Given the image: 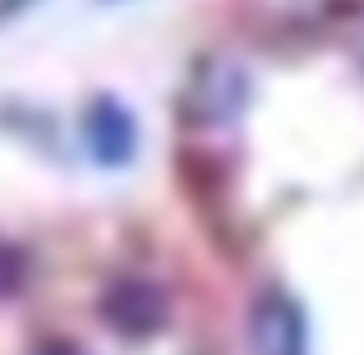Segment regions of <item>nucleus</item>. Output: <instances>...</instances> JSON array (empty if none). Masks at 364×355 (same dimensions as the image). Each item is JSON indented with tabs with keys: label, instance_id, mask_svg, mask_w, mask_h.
Returning <instances> with one entry per match:
<instances>
[{
	"label": "nucleus",
	"instance_id": "obj_3",
	"mask_svg": "<svg viewBox=\"0 0 364 355\" xmlns=\"http://www.w3.org/2000/svg\"><path fill=\"white\" fill-rule=\"evenodd\" d=\"M304 328H300V314L286 295H263L254 309V351L258 355H300Z\"/></svg>",
	"mask_w": 364,
	"mask_h": 355
},
{
	"label": "nucleus",
	"instance_id": "obj_5",
	"mask_svg": "<svg viewBox=\"0 0 364 355\" xmlns=\"http://www.w3.org/2000/svg\"><path fill=\"white\" fill-rule=\"evenodd\" d=\"M28 0H0V14H14V9H23Z\"/></svg>",
	"mask_w": 364,
	"mask_h": 355
},
{
	"label": "nucleus",
	"instance_id": "obj_1",
	"mask_svg": "<svg viewBox=\"0 0 364 355\" xmlns=\"http://www.w3.org/2000/svg\"><path fill=\"white\" fill-rule=\"evenodd\" d=\"M249 107V74L235 55H203L185 83V120L194 129H226Z\"/></svg>",
	"mask_w": 364,
	"mask_h": 355
},
{
	"label": "nucleus",
	"instance_id": "obj_4",
	"mask_svg": "<svg viewBox=\"0 0 364 355\" xmlns=\"http://www.w3.org/2000/svg\"><path fill=\"white\" fill-rule=\"evenodd\" d=\"M107 319L116 323L129 337H148L161 319H166V304H161V291L148 282H120L116 291L107 295Z\"/></svg>",
	"mask_w": 364,
	"mask_h": 355
},
{
	"label": "nucleus",
	"instance_id": "obj_2",
	"mask_svg": "<svg viewBox=\"0 0 364 355\" xmlns=\"http://www.w3.org/2000/svg\"><path fill=\"white\" fill-rule=\"evenodd\" d=\"M83 139H88V152L102 161V166H124L139 148V129H134V116L120 107V102L102 97L88 107V120H83Z\"/></svg>",
	"mask_w": 364,
	"mask_h": 355
}]
</instances>
